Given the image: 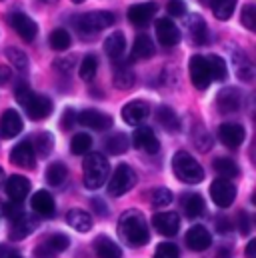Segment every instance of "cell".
<instances>
[{"mask_svg": "<svg viewBox=\"0 0 256 258\" xmlns=\"http://www.w3.org/2000/svg\"><path fill=\"white\" fill-rule=\"evenodd\" d=\"M210 4H212V12L218 20H228L236 10L238 0H210Z\"/></svg>", "mask_w": 256, "mask_h": 258, "instance_id": "cell-33", "label": "cell"}, {"mask_svg": "<svg viewBox=\"0 0 256 258\" xmlns=\"http://www.w3.org/2000/svg\"><path fill=\"white\" fill-rule=\"evenodd\" d=\"M172 170L178 176V180H182L184 184H198L204 180V170L202 166L192 158L188 152L180 150L174 154L172 158Z\"/></svg>", "mask_w": 256, "mask_h": 258, "instance_id": "cell-4", "label": "cell"}, {"mask_svg": "<svg viewBox=\"0 0 256 258\" xmlns=\"http://www.w3.org/2000/svg\"><path fill=\"white\" fill-rule=\"evenodd\" d=\"M114 86L120 90H128L134 86V72L128 66H120L114 72Z\"/></svg>", "mask_w": 256, "mask_h": 258, "instance_id": "cell-41", "label": "cell"}, {"mask_svg": "<svg viewBox=\"0 0 256 258\" xmlns=\"http://www.w3.org/2000/svg\"><path fill=\"white\" fill-rule=\"evenodd\" d=\"M42 2H46V4H54L56 0H42Z\"/></svg>", "mask_w": 256, "mask_h": 258, "instance_id": "cell-59", "label": "cell"}, {"mask_svg": "<svg viewBox=\"0 0 256 258\" xmlns=\"http://www.w3.org/2000/svg\"><path fill=\"white\" fill-rule=\"evenodd\" d=\"M10 162L20 166V168H26V170H32L36 166V152L32 148V144L28 140L16 144L12 150H10Z\"/></svg>", "mask_w": 256, "mask_h": 258, "instance_id": "cell-13", "label": "cell"}, {"mask_svg": "<svg viewBox=\"0 0 256 258\" xmlns=\"http://www.w3.org/2000/svg\"><path fill=\"white\" fill-rule=\"evenodd\" d=\"M90 148H92V138L86 132H80V134L72 136V140H70V152L72 154L80 156V154H86Z\"/></svg>", "mask_w": 256, "mask_h": 258, "instance_id": "cell-39", "label": "cell"}, {"mask_svg": "<svg viewBox=\"0 0 256 258\" xmlns=\"http://www.w3.org/2000/svg\"><path fill=\"white\" fill-rule=\"evenodd\" d=\"M246 258H256V240H250L246 246Z\"/></svg>", "mask_w": 256, "mask_h": 258, "instance_id": "cell-56", "label": "cell"}, {"mask_svg": "<svg viewBox=\"0 0 256 258\" xmlns=\"http://www.w3.org/2000/svg\"><path fill=\"white\" fill-rule=\"evenodd\" d=\"M154 228L164 236H174L180 228V218L176 212H156L152 216Z\"/></svg>", "mask_w": 256, "mask_h": 258, "instance_id": "cell-17", "label": "cell"}, {"mask_svg": "<svg viewBox=\"0 0 256 258\" xmlns=\"http://www.w3.org/2000/svg\"><path fill=\"white\" fill-rule=\"evenodd\" d=\"M34 256L36 258H52L54 254H52L44 244H38V246H36V250H34Z\"/></svg>", "mask_w": 256, "mask_h": 258, "instance_id": "cell-54", "label": "cell"}, {"mask_svg": "<svg viewBox=\"0 0 256 258\" xmlns=\"http://www.w3.org/2000/svg\"><path fill=\"white\" fill-rule=\"evenodd\" d=\"M132 142L138 150H144L146 154H156L160 150V142L154 134V130L148 128V126H142V128H136L134 136H132Z\"/></svg>", "mask_w": 256, "mask_h": 258, "instance_id": "cell-16", "label": "cell"}, {"mask_svg": "<svg viewBox=\"0 0 256 258\" xmlns=\"http://www.w3.org/2000/svg\"><path fill=\"white\" fill-rule=\"evenodd\" d=\"M154 258H180V252L176 248V244L172 242H162L158 244L156 252H154Z\"/></svg>", "mask_w": 256, "mask_h": 258, "instance_id": "cell-47", "label": "cell"}, {"mask_svg": "<svg viewBox=\"0 0 256 258\" xmlns=\"http://www.w3.org/2000/svg\"><path fill=\"white\" fill-rule=\"evenodd\" d=\"M156 120L168 130V132H174V130L180 128V120H178L176 112H174L170 106H158V110H156Z\"/></svg>", "mask_w": 256, "mask_h": 258, "instance_id": "cell-31", "label": "cell"}, {"mask_svg": "<svg viewBox=\"0 0 256 258\" xmlns=\"http://www.w3.org/2000/svg\"><path fill=\"white\" fill-rule=\"evenodd\" d=\"M32 210L40 216H52L54 210H56V204H54V198L52 194L46 192V190H38V192L32 196V202H30Z\"/></svg>", "mask_w": 256, "mask_h": 258, "instance_id": "cell-23", "label": "cell"}, {"mask_svg": "<svg viewBox=\"0 0 256 258\" xmlns=\"http://www.w3.org/2000/svg\"><path fill=\"white\" fill-rule=\"evenodd\" d=\"M114 22V14L112 12H106V10H92V12H86L78 18L76 22V28L82 32V34H94V32H100L108 26H112Z\"/></svg>", "mask_w": 256, "mask_h": 258, "instance_id": "cell-5", "label": "cell"}, {"mask_svg": "<svg viewBox=\"0 0 256 258\" xmlns=\"http://www.w3.org/2000/svg\"><path fill=\"white\" fill-rule=\"evenodd\" d=\"M50 46H52L54 50H58V52L66 50V48L70 46V34H68L64 28L52 30V32H50Z\"/></svg>", "mask_w": 256, "mask_h": 258, "instance_id": "cell-42", "label": "cell"}, {"mask_svg": "<svg viewBox=\"0 0 256 258\" xmlns=\"http://www.w3.org/2000/svg\"><path fill=\"white\" fill-rule=\"evenodd\" d=\"M216 228H218V232H228L230 230V220L226 218V216H220L218 220H216Z\"/></svg>", "mask_w": 256, "mask_h": 258, "instance_id": "cell-53", "label": "cell"}, {"mask_svg": "<svg viewBox=\"0 0 256 258\" xmlns=\"http://www.w3.org/2000/svg\"><path fill=\"white\" fill-rule=\"evenodd\" d=\"M8 22H10L12 30H14L22 40H26V42H32V40L36 38V34H38L36 22H34L30 16H26L24 12H12V14L8 16Z\"/></svg>", "mask_w": 256, "mask_h": 258, "instance_id": "cell-8", "label": "cell"}, {"mask_svg": "<svg viewBox=\"0 0 256 258\" xmlns=\"http://www.w3.org/2000/svg\"><path fill=\"white\" fill-rule=\"evenodd\" d=\"M42 244L52 252V254H58V252H64L68 246H70V238L62 234V232H54V234H50V236H46L44 240H42Z\"/></svg>", "mask_w": 256, "mask_h": 258, "instance_id": "cell-38", "label": "cell"}, {"mask_svg": "<svg viewBox=\"0 0 256 258\" xmlns=\"http://www.w3.org/2000/svg\"><path fill=\"white\" fill-rule=\"evenodd\" d=\"M210 198L218 208H228L236 198V186L228 178H216L210 186Z\"/></svg>", "mask_w": 256, "mask_h": 258, "instance_id": "cell-7", "label": "cell"}, {"mask_svg": "<svg viewBox=\"0 0 256 258\" xmlns=\"http://www.w3.org/2000/svg\"><path fill=\"white\" fill-rule=\"evenodd\" d=\"M84 186L90 188V190H98L106 178H108V172H110V166H108V160L100 154V152H92L84 158Z\"/></svg>", "mask_w": 256, "mask_h": 258, "instance_id": "cell-3", "label": "cell"}, {"mask_svg": "<svg viewBox=\"0 0 256 258\" xmlns=\"http://www.w3.org/2000/svg\"><path fill=\"white\" fill-rule=\"evenodd\" d=\"M92 206H94V210H96L98 214H102V216L106 214V206H104V202H102L100 198H94V200H92Z\"/></svg>", "mask_w": 256, "mask_h": 258, "instance_id": "cell-55", "label": "cell"}, {"mask_svg": "<svg viewBox=\"0 0 256 258\" xmlns=\"http://www.w3.org/2000/svg\"><path fill=\"white\" fill-rule=\"evenodd\" d=\"M240 20H242V24H244L248 30H256V4L254 2H248V4L242 8Z\"/></svg>", "mask_w": 256, "mask_h": 258, "instance_id": "cell-44", "label": "cell"}, {"mask_svg": "<svg viewBox=\"0 0 256 258\" xmlns=\"http://www.w3.org/2000/svg\"><path fill=\"white\" fill-rule=\"evenodd\" d=\"M6 192L10 196V200H14V202H22L28 192H30V182H28V178H24V176H10L8 180H6Z\"/></svg>", "mask_w": 256, "mask_h": 258, "instance_id": "cell-22", "label": "cell"}, {"mask_svg": "<svg viewBox=\"0 0 256 258\" xmlns=\"http://www.w3.org/2000/svg\"><path fill=\"white\" fill-rule=\"evenodd\" d=\"M206 64H208L210 78H212V80H218V82L226 80L228 70H226V62H224V58H220V56H216V54H210V56L206 58Z\"/></svg>", "mask_w": 256, "mask_h": 258, "instance_id": "cell-34", "label": "cell"}, {"mask_svg": "<svg viewBox=\"0 0 256 258\" xmlns=\"http://www.w3.org/2000/svg\"><path fill=\"white\" fill-rule=\"evenodd\" d=\"M74 122H76V112H74L72 108H68L62 116V126L64 128H72V124H74Z\"/></svg>", "mask_w": 256, "mask_h": 258, "instance_id": "cell-52", "label": "cell"}, {"mask_svg": "<svg viewBox=\"0 0 256 258\" xmlns=\"http://www.w3.org/2000/svg\"><path fill=\"white\" fill-rule=\"evenodd\" d=\"M188 30H190L192 40L196 44H206L208 42V26L200 14H192L188 18Z\"/></svg>", "mask_w": 256, "mask_h": 258, "instance_id": "cell-27", "label": "cell"}, {"mask_svg": "<svg viewBox=\"0 0 256 258\" xmlns=\"http://www.w3.org/2000/svg\"><path fill=\"white\" fill-rule=\"evenodd\" d=\"M2 182H4V170L0 168V186H2Z\"/></svg>", "mask_w": 256, "mask_h": 258, "instance_id": "cell-58", "label": "cell"}, {"mask_svg": "<svg viewBox=\"0 0 256 258\" xmlns=\"http://www.w3.org/2000/svg\"><path fill=\"white\" fill-rule=\"evenodd\" d=\"M186 246L190 248V250H196V252H202V250H206L210 244H212V236H210V232L204 228V226H200V224H194L190 230L186 232Z\"/></svg>", "mask_w": 256, "mask_h": 258, "instance_id": "cell-19", "label": "cell"}, {"mask_svg": "<svg viewBox=\"0 0 256 258\" xmlns=\"http://www.w3.org/2000/svg\"><path fill=\"white\" fill-rule=\"evenodd\" d=\"M32 148H34V152H36L38 156H48V154L52 152V148H54V138H52V134H48V132L36 134L34 140H32Z\"/></svg>", "mask_w": 256, "mask_h": 258, "instance_id": "cell-35", "label": "cell"}, {"mask_svg": "<svg viewBox=\"0 0 256 258\" xmlns=\"http://www.w3.org/2000/svg\"><path fill=\"white\" fill-rule=\"evenodd\" d=\"M242 106V94L238 88H224L218 92L216 96V108L222 112V114H232V112H238Z\"/></svg>", "mask_w": 256, "mask_h": 258, "instance_id": "cell-12", "label": "cell"}, {"mask_svg": "<svg viewBox=\"0 0 256 258\" xmlns=\"http://www.w3.org/2000/svg\"><path fill=\"white\" fill-rule=\"evenodd\" d=\"M0 258H20V250L12 244H0Z\"/></svg>", "mask_w": 256, "mask_h": 258, "instance_id": "cell-51", "label": "cell"}, {"mask_svg": "<svg viewBox=\"0 0 256 258\" xmlns=\"http://www.w3.org/2000/svg\"><path fill=\"white\" fill-rule=\"evenodd\" d=\"M244 136L246 132L242 128V124H236V122H224L218 126V138L224 146L228 148H238L242 142H244Z\"/></svg>", "mask_w": 256, "mask_h": 258, "instance_id": "cell-14", "label": "cell"}, {"mask_svg": "<svg viewBox=\"0 0 256 258\" xmlns=\"http://www.w3.org/2000/svg\"><path fill=\"white\" fill-rule=\"evenodd\" d=\"M76 122H80L82 126L92 130L112 128V116H108L106 112H100L96 108H86L80 114H76Z\"/></svg>", "mask_w": 256, "mask_h": 258, "instance_id": "cell-9", "label": "cell"}, {"mask_svg": "<svg viewBox=\"0 0 256 258\" xmlns=\"http://www.w3.org/2000/svg\"><path fill=\"white\" fill-rule=\"evenodd\" d=\"M166 10H168L170 16H184L186 14V4H184V0H168Z\"/></svg>", "mask_w": 256, "mask_h": 258, "instance_id": "cell-48", "label": "cell"}, {"mask_svg": "<svg viewBox=\"0 0 256 258\" xmlns=\"http://www.w3.org/2000/svg\"><path fill=\"white\" fill-rule=\"evenodd\" d=\"M158 10V4L156 2H144V4H134L130 10H128V20L134 24V26H146L154 14Z\"/></svg>", "mask_w": 256, "mask_h": 258, "instance_id": "cell-18", "label": "cell"}, {"mask_svg": "<svg viewBox=\"0 0 256 258\" xmlns=\"http://www.w3.org/2000/svg\"><path fill=\"white\" fill-rule=\"evenodd\" d=\"M12 224H10V238L12 240H22V238H26L28 234H32L34 232V228H36V220L32 218V216H28V214H20V216H16L14 220H10Z\"/></svg>", "mask_w": 256, "mask_h": 258, "instance_id": "cell-20", "label": "cell"}, {"mask_svg": "<svg viewBox=\"0 0 256 258\" xmlns=\"http://www.w3.org/2000/svg\"><path fill=\"white\" fill-rule=\"evenodd\" d=\"M22 128H24V124L16 110H6L2 114V118H0V136L2 138H14L22 132Z\"/></svg>", "mask_w": 256, "mask_h": 258, "instance_id": "cell-21", "label": "cell"}, {"mask_svg": "<svg viewBox=\"0 0 256 258\" xmlns=\"http://www.w3.org/2000/svg\"><path fill=\"white\" fill-rule=\"evenodd\" d=\"M188 72H190V82L198 90L208 88L212 78H210V70H208V64H206L204 56H200V54L192 56L190 62H188Z\"/></svg>", "mask_w": 256, "mask_h": 258, "instance_id": "cell-10", "label": "cell"}, {"mask_svg": "<svg viewBox=\"0 0 256 258\" xmlns=\"http://www.w3.org/2000/svg\"><path fill=\"white\" fill-rule=\"evenodd\" d=\"M204 208H206V202H204V198L200 194L190 192L186 196H182V210H184V214L188 218H198L204 212Z\"/></svg>", "mask_w": 256, "mask_h": 258, "instance_id": "cell-30", "label": "cell"}, {"mask_svg": "<svg viewBox=\"0 0 256 258\" xmlns=\"http://www.w3.org/2000/svg\"><path fill=\"white\" fill-rule=\"evenodd\" d=\"M238 230H240V234H250V230H252V220L246 210H242L238 214Z\"/></svg>", "mask_w": 256, "mask_h": 258, "instance_id": "cell-50", "label": "cell"}, {"mask_svg": "<svg viewBox=\"0 0 256 258\" xmlns=\"http://www.w3.org/2000/svg\"><path fill=\"white\" fill-rule=\"evenodd\" d=\"M8 76H10V72H8L6 68H2V70H0V84H2L4 80H8Z\"/></svg>", "mask_w": 256, "mask_h": 258, "instance_id": "cell-57", "label": "cell"}, {"mask_svg": "<svg viewBox=\"0 0 256 258\" xmlns=\"http://www.w3.org/2000/svg\"><path fill=\"white\" fill-rule=\"evenodd\" d=\"M156 38L162 46L172 48L180 42V30L170 18H158L156 20Z\"/></svg>", "mask_w": 256, "mask_h": 258, "instance_id": "cell-11", "label": "cell"}, {"mask_svg": "<svg viewBox=\"0 0 256 258\" xmlns=\"http://www.w3.org/2000/svg\"><path fill=\"white\" fill-rule=\"evenodd\" d=\"M192 138H194V144H196V148L200 152H208L212 148V138H210V134L202 128V126H198V130L194 132Z\"/></svg>", "mask_w": 256, "mask_h": 258, "instance_id": "cell-43", "label": "cell"}, {"mask_svg": "<svg viewBox=\"0 0 256 258\" xmlns=\"http://www.w3.org/2000/svg\"><path fill=\"white\" fill-rule=\"evenodd\" d=\"M94 252H96L98 258H122L120 246L114 240H110L108 236H104V234H100L94 240Z\"/></svg>", "mask_w": 256, "mask_h": 258, "instance_id": "cell-25", "label": "cell"}, {"mask_svg": "<svg viewBox=\"0 0 256 258\" xmlns=\"http://www.w3.org/2000/svg\"><path fill=\"white\" fill-rule=\"evenodd\" d=\"M126 50V38L122 32H112L106 40H104V52L112 58V60H120L122 54Z\"/></svg>", "mask_w": 256, "mask_h": 258, "instance_id": "cell-26", "label": "cell"}, {"mask_svg": "<svg viewBox=\"0 0 256 258\" xmlns=\"http://www.w3.org/2000/svg\"><path fill=\"white\" fill-rule=\"evenodd\" d=\"M118 236L124 240V244L134 248L148 244L150 232L144 214L138 210H126L118 220Z\"/></svg>", "mask_w": 256, "mask_h": 258, "instance_id": "cell-1", "label": "cell"}, {"mask_svg": "<svg viewBox=\"0 0 256 258\" xmlns=\"http://www.w3.org/2000/svg\"><path fill=\"white\" fill-rule=\"evenodd\" d=\"M6 56H8L10 64L16 66L18 70H24V68L28 66V60H26V54H24L22 50H18V48H8V50H6Z\"/></svg>", "mask_w": 256, "mask_h": 258, "instance_id": "cell-46", "label": "cell"}, {"mask_svg": "<svg viewBox=\"0 0 256 258\" xmlns=\"http://www.w3.org/2000/svg\"><path fill=\"white\" fill-rule=\"evenodd\" d=\"M66 176H68V168L64 166L62 162H52L48 168H46V182L50 184V186H60L64 180H66Z\"/></svg>", "mask_w": 256, "mask_h": 258, "instance_id": "cell-37", "label": "cell"}, {"mask_svg": "<svg viewBox=\"0 0 256 258\" xmlns=\"http://www.w3.org/2000/svg\"><path fill=\"white\" fill-rule=\"evenodd\" d=\"M14 98L24 106L26 114L32 120H44L52 112V100L48 96H42V94L32 92L26 82H18L14 86Z\"/></svg>", "mask_w": 256, "mask_h": 258, "instance_id": "cell-2", "label": "cell"}, {"mask_svg": "<svg viewBox=\"0 0 256 258\" xmlns=\"http://www.w3.org/2000/svg\"><path fill=\"white\" fill-rule=\"evenodd\" d=\"M72 2H76V4H80V2H84V0H72Z\"/></svg>", "mask_w": 256, "mask_h": 258, "instance_id": "cell-60", "label": "cell"}, {"mask_svg": "<svg viewBox=\"0 0 256 258\" xmlns=\"http://www.w3.org/2000/svg\"><path fill=\"white\" fill-rule=\"evenodd\" d=\"M2 212L10 218V220H14L16 216H20L22 214V208H20V202H6V204H2Z\"/></svg>", "mask_w": 256, "mask_h": 258, "instance_id": "cell-49", "label": "cell"}, {"mask_svg": "<svg viewBox=\"0 0 256 258\" xmlns=\"http://www.w3.org/2000/svg\"><path fill=\"white\" fill-rule=\"evenodd\" d=\"M172 202V192L168 188H156L152 192V206L154 208H164Z\"/></svg>", "mask_w": 256, "mask_h": 258, "instance_id": "cell-45", "label": "cell"}, {"mask_svg": "<svg viewBox=\"0 0 256 258\" xmlns=\"http://www.w3.org/2000/svg\"><path fill=\"white\" fill-rule=\"evenodd\" d=\"M96 70H98V58H96L94 54H88V56H84V58H82L80 68H78V72H80V78H82V80L90 82V80L96 76Z\"/></svg>", "mask_w": 256, "mask_h": 258, "instance_id": "cell-40", "label": "cell"}, {"mask_svg": "<svg viewBox=\"0 0 256 258\" xmlns=\"http://www.w3.org/2000/svg\"><path fill=\"white\" fill-rule=\"evenodd\" d=\"M232 58H234V66H236L238 78L244 80V82H250L254 78V66L248 60V56L242 50H236V52H232Z\"/></svg>", "mask_w": 256, "mask_h": 258, "instance_id": "cell-29", "label": "cell"}, {"mask_svg": "<svg viewBox=\"0 0 256 258\" xmlns=\"http://www.w3.org/2000/svg\"><path fill=\"white\" fill-rule=\"evenodd\" d=\"M148 114H150V106L144 100H132L122 108V120L132 126L142 124L148 118Z\"/></svg>", "mask_w": 256, "mask_h": 258, "instance_id": "cell-15", "label": "cell"}, {"mask_svg": "<svg viewBox=\"0 0 256 258\" xmlns=\"http://www.w3.org/2000/svg\"><path fill=\"white\" fill-rule=\"evenodd\" d=\"M154 54V44L150 40V36L146 34H138L134 38L132 44V52H130V60H146Z\"/></svg>", "mask_w": 256, "mask_h": 258, "instance_id": "cell-24", "label": "cell"}, {"mask_svg": "<svg viewBox=\"0 0 256 258\" xmlns=\"http://www.w3.org/2000/svg\"><path fill=\"white\" fill-rule=\"evenodd\" d=\"M214 170L222 178H234V176L240 174V168L232 158H216L214 160Z\"/></svg>", "mask_w": 256, "mask_h": 258, "instance_id": "cell-36", "label": "cell"}, {"mask_svg": "<svg viewBox=\"0 0 256 258\" xmlns=\"http://www.w3.org/2000/svg\"><path fill=\"white\" fill-rule=\"evenodd\" d=\"M136 184V172L128 166V164H118L110 176L108 182V192L110 196H124L128 190H132Z\"/></svg>", "mask_w": 256, "mask_h": 258, "instance_id": "cell-6", "label": "cell"}, {"mask_svg": "<svg viewBox=\"0 0 256 258\" xmlns=\"http://www.w3.org/2000/svg\"><path fill=\"white\" fill-rule=\"evenodd\" d=\"M66 220H68V224H70L76 232H88V230L92 228V218H90V214L84 212V210H80V208H72V210L68 212Z\"/></svg>", "mask_w": 256, "mask_h": 258, "instance_id": "cell-28", "label": "cell"}, {"mask_svg": "<svg viewBox=\"0 0 256 258\" xmlns=\"http://www.w3.org/2000/svg\"><path fill=\"white\" fill-rule=\"evenodd\" d=\"M128 136L126 134H122V132H114L112 136H108L106 140H104V146H106V150L112 154V156H116V154H124L128 150Z\"/></svg>", "mask_w": 256, "mask_h": 258, "instance_id": "cell-32", "label": "cell"}]
</instances>
